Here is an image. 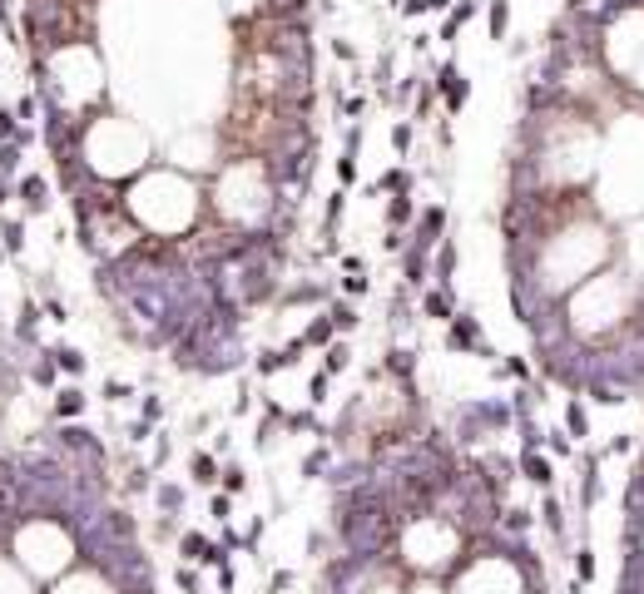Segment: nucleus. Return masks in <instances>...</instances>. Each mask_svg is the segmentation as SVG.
Wrapping results in <instances>:
<instances>
[{
	"label": "nucleus",
	"instance_id": "obj_1",
	"mask_svg": "<svg viewBox=\"0 0 644 594\" xmlns=\"http://www.w3.org/2000/svg\"><path fill=\"white\" fill-rule=\"evenodd\" d=\"M431 90L436 95H446V109L456 114L461 104H466V80H461V70H456V60H446L441 70H436V80H431Z\"/></svg>",
	"mask_w": 644,
	"mask_h": 594
},
{
	"label": "nucleus",
	"instance_id": "obj_2",
	"mask_svg": "<svg viewBox=\"0 0 644 594\" xmlns=\"http://www.w3.org/2000/svg\"><path fill=\"white\" fill-rule=\"evenodd\" d=\"M15 198H25V213H40V208L50 203V184H45L40 174H25V179L15 184Z\"/></svg>",
	"mask_w": 644,
	"mask_h": 594
},
{
	"label": "nucleus",
	"instance_id": "obj_3",
	"mask_svg": "<svg viewBox=\"0 0 644 594\" xmlns=\"http://www.w3.org/2000/svg\"><path fill=\"white\" fill-rule=\"evenodd\" d=\"M422 312H427L431 322H441V327H446V322L456 317V302H451V293H446V283H441V288H431V293H427V302H422Z\"/></svg>",
	"mask_w": 644,
	"mask_h": 594
},
{
	"label": "nucleus",
	"instance_id": "obj_4",
	"mask_svg": "<svg viewBox=\"0 0 644 594\" xmlns=\"http://www.w3.org/2000/svg\"><path fill=\"white\" fill-rule=\"evenodd\" d=\"M184 560H199V565H223V550L209 545L204 535H184Z\"/></svg>",
	"mask_w": 644,
	"mask_h": 594
},
{
	"label": "nucleus",
	"instance_id": "obj_5",
	"mask_svg": "<svg viewBox=\"0 0 644 594\" xmlns=\"http://www.w3.org/2000/svg\"><path fill=\"white\" fill-rule=\"evenodd\" d=\"M441 228H446V208H427V218H422V228H417V238H412V243L431 248V243L441 238Z\"/></svg>",
	"mask_w": 644,
	"mask_h": 594
},
{
	"label": "nucleus",
	"instance_id": "obj_6",
	"mask_svg": "<svg viewBox=\"0 0 644 594\" xmlns=\"http://www.w3.org/2000/svg\"><path fill=\"white\" fill-rule=\"evenodd\" d=\"M521 471H526V481H536V486H550L555 476H550V461L536 456V451H521Z\"/></svg>",
	"mask_w": 644,
	"mask_h": 594
},
{
	"label": "nucleus",
	"instance_id": "obj_7",
	"mask_svg": "<svg viewBox=\"0 0 644 594\" xmlns=\"http://www.w3.org/2000/svg\"><path fill=\"white\" fill-rule=\"evenodd\" d=\"M0 248H5L10 258H15V253H25V223H20V218H10V223L0 218Z\"/></svg>",
	"mask_w": 644,
	"mask_h": 594
},
{
	"label": "nucleus",
	"instance_id": "obj_8",
	"mask_svg": "<svg viewBox=\"0 0 644 594\" xmlns=\"http://www.w3.org/2000/svg\"><path fill=\"white\" fill-rule=\"evenodd\" d=\"M189 476H194V486H214L218 481V461L209 456V451H199V456L189 461Z\"/></svg>",
	"mask_w": 644,
	"mask_h": 594
},
{
	"label": "nucleus",
	"instance_id": "obj_9",
	"mask_svg": "<svg viewBox=\"0 0 644 594\" xmlns=\"http://www.w3.org/2000/svg\"><path fill=\"white\" fill-rule=\"evenodd\" d=\"M471 15H476V0H461V5H451V15H446V25H441V40H456V30H461Z\"/></svg>",
	"mask_w": 644,
	"mask_h": 594
},
{
	"label": "nucleus",
	"instance_id": "obj_10",
	"mask_svg": "<svg viewBox=\"0 0 644 594\" xmlns=\"http://www.w3.org/2000/svg\"><path fill=\"white\" fill-rule=\"evenodd\" d=\"M412 213H417V208H412V198H407V194H392V198H387V228L412 223Z\"/></svg>",
	"mask_w": 644,
	"mask_h": 594
},
{
	"label": "nucleus",
	"instance_id": "obj_11",
	"mask_svg": "<svg viewBox=\"0 0 644 594\" xmlns=\"http://www.w3.org/2000/svg\"><path fill=\"white\" fill-rule=\"evenodd\" d=\"M80 411H85V392L65 387V392L55 396V416H65V421H70V416H80Z\"/></svg>",
	"mask_w": 644,
	"mask_h": 594
},
{
	"label": "nucleus",
	"instance_id": "obj_12",
	"mask_svg": "<svg viewBox=\"0 0 644 594\" xmlns=\"http://www.w3.org/2000/svg\"><path fill=\"white\" fill-rule=\"evenodd\" d=\"M347 367H352V347H347V342H332V347H327V362H322V372L332 377V372H347Z\"/></svg>",
	"mask_w": 644,
	"mask_h": 594
},
{
	"label": "nucleus",
	"instance_id": "obj_13",
	"mask_svg": "<svg viewBox=\"0 0 644 594\" xmlns=\"http://www.w3.org/2000/svg\"><path fill=\"white\" fill-rule=\"evenodd\" d=\"M511 30V0H491V40H506Z\"/></svg>",
	"mask_w": 644,
	"mask_h": 594
},
{
	"label": "nucleus",
	"instance_id": "obj_14",
	"mask_svg": "<svg viewBox=\"0 0 644 594\" xmlns=\"http://www.w3.org/2000/svg\"><path fill=\"white\" fill-rule=\"evenodd\" d=\"M332 332H337V327H332V317H313V327H308V337H303V342H308V347H332Z\"/></svg>",
	"mask_w": 644,
	"mask_h": 594
},
{
	"label": "nucleus",
	"instance_id": "obj_15",
	"mask_svg": "<svg viewBox=\"0 0 644 594\" xmlns=\"http://www.w3.org/2000/svg\"><path fill=\"white\" fill-rule=\"evenodd\" d=\"M451 273H456V243L446 238V243H441V253H436V278H441V283H451Z\"/></svg>",
	"mask_w": 644,
	"mask_h": 594
},
{
	"label": "nucleus",
	"instance_id": "obj_16",
	"mask_svg": "<svg viewBox=\"0 0 644 594\" xmlns=\"http://www.w3.org/2000/svg\"><path fill=\"white\" fill-rule=\"evenodd\" d=\"M55 372H60V362H50V352H45V357L30 367V382H35V387H50V382H55Z\"/></svg>",
	"mask_w": 644,
	"mask_h": 594
},
{
	"label": "nucleus",
	"instance_id": "obj_17",
	"mask_svg": "<svg viewBox=\"0 0 644 594\" xmlns=\"http://www.w3.org/2000/svg\"><path fill=\"white\" fill-rule=\"evenodd\" d=\"M55 362H60V372H85V352H75V347H60Z\"/></svg>",
	"mask_w": 644,
	"mask_h": 594
},
{
	"label": "nucleus",
	"instance_id": "obj_18",
	"mask_svg": "<svg viewBox=\"0 0 644 594\" xmlns=\"http://www.w3.org/2000/svg\"><path fill=\"white\" fill-rule=\"evenodd\" d=\"M565 426H570V436H585V431H590V426H585V406H580V401H570V406H565Z\"/></svg>",
	"mask_w": 644,
	"mask_h": 594
},
{
	"label": "nucleus",
	"instance_id": "obj_19",
	"mask_svg": "<svg viewBox=\"0 0 644 594\" xmlns=\"http://www.w3.org/2000/svg\"><path fill=\"white\" fill-rule=\"evenodd\" d=\"M545 525H550L555 535L565 530V510H560V500H555V495H545Z\"/></svg>",
	"mask_w": 644,
	"mask_h": 594
},
{
	"label": "nucleus",
	"instance_id": "obj_20",
	"mask_svg": "<svg viewBox=\"0 0 644 594\" xmlns=\"http://www.w3.org/2000/svg\"><path fill=\"white\" fill-rule=\"evenodd\" d=\"M308 401H313V406L327 401V372H313V377H308Z\"/></svg>",
	"mask_w": 644,
	"mask_h": 594
},
{
	"label": "nucleus",
	"instance_id": "obj_21",
	"mask_svg": "<svg viewBox=\"0 0 644 594\" xmlns=\"http://www.w3.org/2000/svg\"><path fill=\"white\" fill-rule=\"evenodd\" d=\"M322 466H327V446H318V451H313V456L303 461V481H318V471H322Z\"/></svg>",
	"mask_w": 644,
	"mask_h": 594
},
{
	"label": "nucleus",
	"instance_id": "obj_22",
	"mask_svg": "<svg viewBox=\"0 0 644 594\" xmlns=\"http://www.w3.org/2000/svg\"><path fill=\"white\" fill-rule=\"evenodd\" d=\"M412 134H417L412 124H392V149H397V154H407V149H412Z\"/></svg>",
	"mask_w": 644,
	"mask_h": 594
},
{
	"label": "nucleus",
	"instance_id": "obj_23",
	"mask_svg": "<svg viewBox=\"0 0 644 594\" xmlns=\"http://www.w3.org/2000/svg\"><path fill=\"white\" fill-rule=\"evenodd\" d=\"M580 560H575V570H580V580H595V550H575Z\"/></svg>",
	"mask_w": 644,
	"mask_h": 594
},
{
	"label": "nucleus",
	"instance_id": "obj_24",
	"mask_svg": "<svg viewBox=\"0 0 644 594\" xmlns=\"http://www.w3.org/2000/svg\"><path fill=\"white\" fill-rule=\"evenodd\" d=\"M15 129H20L15 109H0V144H5V139H15Z\"/></svg>",
	"mask_w": 644,
	"mask_h": 594
},
{
	"label": "nucleus",
	"instance_id": "obj_25",
	"mask_svg": "<svg viewBox=\"0 0 644 594\" xmlns=\"http://www.w3.org/2000/svg\"><path fill=\"white\" fill-rule=\"evenodd\" d=\"M159 505L179 510V505H184V491H179V486H159Z\"/></svg>",
	"mask_w": 644,
	"mask_h": 594
},
{
	"label": "nucleus",
	"instance_id": "obj_26",
	"mask_svg": "<svg viewBox=\"0 0 644 594\" xmlns=\"http://www.w3.org/2000/svg\"><path fill=\"white\" fill-rule=\"evenodd\" d=\"M124 396H134L129 382H105V401H124Z\"/></svg>",
	"mask_w": 644,
	"mask_h": 594
},
{
	"label": "nucleus",
	"instance_id": "obj_27",
	"mask_svg": "<svg viewBox=\"0 0 644 594\" xmlns=\"http://www.w3.org/2000/svg\"><path fill=\"white\" fill-rule=\"evenodd\" d=\"M342 293H367V273H347L342 278Z\"/></svg>",
	"mask_w": 644,
	"mask_h": 594
},
{
	"label": "nucleus",
	"instance_id": "obj_28",
	"mask_svg": "<svg viewBox=\"0 0 644 594\" xmlns=\"http://www.w3.org/2000/svg\"><path fill=\"white\" fill-rule=\"evenodd\" d=\"M545 446H550V451H555V456H570V441H565V431H560V426H555V431H550V441H545Z\"/></svg>",
	"mask_w": 644,
	"mask_h": 594
},
{
	"label": "nucleus",
	"instance_id": "obj_29",
	"mask_svg": "<svg viewBox=\"0 0 644 594\" xmlns=\"http://www.w3.org/2000/svg\"><path fill=\"white\" fill-rule=\"evenodd\" d=\"M243 486H248V481H243V471H238V466H228V471H223V491H243Z\"/></svg>",
	"mask_w": 644,
	"mask_h": 594
},
{
	"label": "nucleus",
	"instance_id": "obj_30",
	"mask_svg": "<svg viewBox=\"0 0 644 594\" xmlns=\"http://www.w3.org/2000/svg\"><path fill=\"white\" fill-rule=\"evenodd\" d=\"M332 55H337V60H357V45H352V40H332Z\"/></svg>",
	"mask_w": 644,
	"mask_h": 594
},
{
	"label": "nucleus",
	"instance_id": "obj_31",
	"mask_svg": "<svg viewBox=\"0 0 644 594\" xmlns=\"http://www.w3.org/2000/svg\"><path fill=\"white\" fill-rule=\"evenodd\" d=\"M506 372H511V377H521V382L531 377V367H526V357H511V362H506Z\"/></svg>",
	"mask_w": 644,
	"mask_h": 594
},
{
	"label": "nucleus",
	"instance_id": "obj_32",
	"mask_svg": "<svg viewBox=\"0 0 644 594\" xmlns=\"http://www.w3.org/2000/svg\"><path fill=\"white\" fill-rule=\"evenodd\" d=\"M397 10H402V15H422V10H427V0H397Z\"/></svg>",
	"mask_w": 644,
	"mask_h": 594
},
{
	"label": "nucleus",
	"instance_id": "obj_33",
	"mask_svg": "<svg viewBox=\"0 0 644 594\" xmlns=\"http://www.w3.org/2000/svg\"><path fill=\"white\" fill-rule=\"evenodd\" d=\"M214 520H228V495H214Z\"/></svg>",
	"mask_w": 644,
	"mask_h": 594
},
{
	"label": "nucleus",
	"instance_id": "obj_34",
	"mask_svg": "<svg viewBox=\"0 0 644 594\" xmlns=\"http://www.w3.org/2000/svg\"><path fill=\"white\" fill-rule=\"evenodd\" d=\"M456 0H427V10H451Z\"/></svg>",
	"mask_w": 644,
	"mask_h": 594
},
{
	"label": "nucleus",
	"instance_id": "obj_35",
	"mask_svg": "<svg viewBox=\"0 0 644 594\" xmlns=\"http://www.w3.org/2000/svg\"><path fill=\"white\" fill-rule=\"evenodd\" d=\"M0 263H5V248H0Z\"/></svg>",
	"mask_w": 644,
	"mask_h": 594
}]
</instances>
